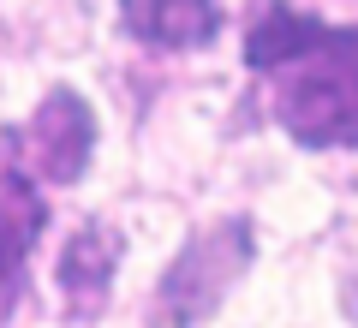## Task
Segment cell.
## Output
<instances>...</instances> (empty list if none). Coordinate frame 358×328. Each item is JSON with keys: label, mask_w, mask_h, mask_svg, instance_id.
I'll list each match as a JSON object with an SVG mask.
<instances>
[{"label": "cell", "mask_w": 358, "mask_h": 328, "mask_svg": "<svg viewBox=\"0 0 358 328\" xmlns=\"http://www.w3.org/2000/svg\"><path fill=\"white\" fill-rule=\"evenodd\" d=\"M18 150H24V167L36 179H48V185L84 179L90 150H96V114H90V101L78 90H48L36 120L18 138Z\"/></svg>", "instance_id": "3"}, {"label": "cell", "mask_w": 358, "mask_h": 328, "mask_svg": "<svg viewBox=\"0 0 358 328\" xmlns=\"http://www.w3.org/2000/svg\"><path fill=\"white\" fill-rule=\"evenodd\" d=\"M251 72L275 78V120L305 150H358V24L263 6L245 36Z\"/></svg>", "instance_id": "1"}, {"label": "cell", "mask_w": 358, "mask_h": 328, "mask_svg": "<svg viewBox=\"0 0 358 328\" xmlns=\"http://www.w3.org/2000/svg\"><path fill=\"white\" fill-rule=\"evenodd\" d=\"M126 30L150 48H203L221 30L215 0H120Z\"/></svg>", "instance_id": "4"}, {"label": "cell", "mask_w": 358, "mask_h": 328, "mask_svg": "<svg viewBox=\"0 0 358 328\" xmlns=\"http://www.w3.org/2000/svg\"><path fill=\"white\" fill-rule=\"evenodd\" d=\"M251 269V227L245 221H215V227L192 233L173 269L162 275L155 292V322L162 328H197L203 316L221 311L227 287Z\"/></svg>", "instance_id": "2"}, {"label": "cell", "mask_w": 358, "mask_h": 328, "mask_svg": "<svg viewBox=\"0 0 358 328\" xmlns=\"http://www.w3.org/2000/svg\"><path fill=\"white\" fill-rule=\"evenodd\" d=\"M18 292H24V275H6V269H0V316L13 311V299Z\"/></svg>", "instance_id": "7"}, {"label": "cell", "mask_w": 358, "mask_h": 328, "mask_svg": "<svg viewBox=\"0 0 358 328\" xmlns=\"http://www.w3.org/2000/svg\"><path fill=\"white\" fill-rule=\"evenodd\" d=\"M114 269H120V233L84 227L60 257V292L72 299V311H84V316L96 311L102 292H108V280H114Z\"/></svg>", "instance_id": "6"}, {"label": "cell", "mask_w": 358, "mask_h": 328, "mask_svg": "<svg viewBox=\"0 0 358 328\" xmlns=\"http://www.w3.org/2000/svg\"><path fill=\"white\" fill-rule=\"evenodd\" d=\"M42 221H48V209L30 185V167L24 162L0 167V269L6 275H24V257L42 239Z\"/></svg>", "instance_id": "5"}]
</instances>
